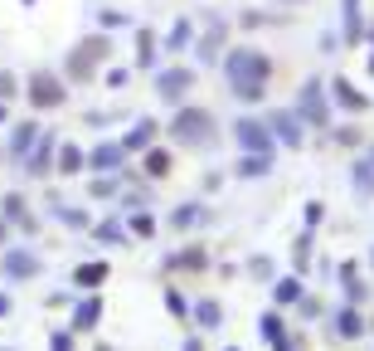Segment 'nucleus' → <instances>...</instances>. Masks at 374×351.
Segmentation results:
<instances>
[{"label":"nucleus","mask_w":374,"mask_h":351,"mask_svg":"<svg viewBox=\"0 0 374 351\" xmlns=\"http://www.w3.org/2000/svg\"><path fill=\"white\" fill-rule=\"evenodd\" d=\"M34 93H39L34 103H44V108H54V103H59V83H54V78H39V83H34Z\"/></svg>","instance_id":"obj_1"}]
</instances>
